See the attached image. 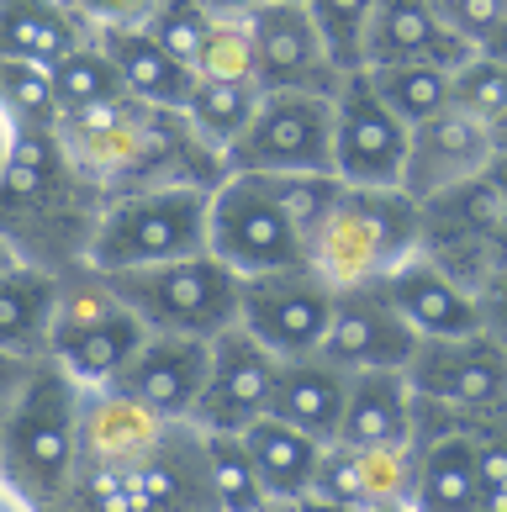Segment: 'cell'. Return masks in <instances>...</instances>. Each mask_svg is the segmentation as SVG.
I'll list each match as a JSON object with an SVG mask.
<instances>
[{
    "mask_svg": "<svg viewBox=\"0 0 507 512\" xmlns=\"http://www.w3.org/2000/svg\"><path fill=\"white\" fill-rule=\"evenodd\" d=\"M59 143L106 201L133 191H164V185L217 191L228 180V159L185 122V111H164L133 96L64 117Z\"/></svg>",
    "mask_w": 507,
    "mask_h": 512,
    "instance_id": "1",
    "label": "cell"
},
{
    "mask_svg": "<svg viewBox=\"0 0 507 512\" xmlns=\"http://www.w3.org/2000/svg\"><path fill=\"white\" fill-rule=\"evenodd\" d=\"M106 196L64 154L59 132H16V154L0 180V238L22 264L53 275L85 270Z\"/></svg>",
    "mask_w": 507,
    "mask_h": 512,
    "instance_id": "2",
    "label": "cell"
},
{
    "mask_svg": "<svg viewBox=\"0 0 507 512\" xmlns=\"http://www.w3.org/2000/svg\"><path fill=\"white\" fill-rule=\"evenodd\" d=\"M423 249V201H412L402 185H344V196L328 222L307 238V264L333 291L381 286Z\"/></svg>",
    "mask_w": 507,
    "mask_h": 512,
    "instance_id": "3",
    "label": "cell"
},
{
    "mask_svg": "<svg viewBox=\"0 0 507 512\" xmlns=\"http://www.w3.org/2000/svg\"><path fill=\"white\" fill-rule=\"evenodd\" d=\"M80 396L85 386L53 359H37L0 444V481L32 507H48L80 465Z\"/></svg>",
    "mask_w": 507,
    "mask_h": 512,
    "instance_id": "4",
    "label": "cell"
},
{
    "mask_svg": "<svg viewBox=\"0 0 507 512\" xmlns=\"http://www.w3.org/2000/svg\"><path fill=\"white\" fill-rule=\"evenodd\" d=\"M206 206H212V191H191V185L111 196L101 206L85 270L127 275V270H148V264H164V259L206 254Z\"/></svg>",
    "mask_w": 507,
    "mask_h": 512,
    "instance_id": "5",
    "label": "cell"
},
{
    "mask_svg": "<svg viewBox=\"0 0 507 512\" xmlns=\"http://www.w3.org/2000/svg\"><path fill=\"white\" fill-rule=\"evenodd\" d=\"M143 344H148V328L117 296V286H111L106 275L69 270L59 280V312H53L48 359L64 375H74L85 391L117 386L122 370L138 359Z\"/></svg>",
    "mask_w": 507,
    "mask_h": 512,
    "instance_id": "6",
    "label": "cell"
},
{
    "mask_svg": "<svg viewBox=\"0 0 507 512\" xmlns=\"http://www.w3.org/2000/svg\"><path fill=\"white\" fill-rule=\"evenodd\" d=\"M117 296L138 312L148 333H175V338H222L238 328V296L243 280L222 264L217 254H191V259H164L148 270L106 275Z\"/></svg>",
    "mask_w": 507,
    "mask_h": 512,
    "instance_id": "7",
    "label": "cell"
},
{
    "mask_svg": "<svg viewBox=\"0 0 507 512\" xmlns=\"http://www.w3.org/2000/svg\"><path fill=\"white\" fill-rule=\"evenodd\" d=\"M418 254L439 264L471 296L507 264V201L502 185L492 180V164H486V175H471L465 185H449V191L423 201Z\"/></svg>",
    "mask_w": 507,
    "mask_h": 512,
    "instance_id": "8",
    "label": "cell"
},
{
    "mask_svg": "<svg viewBox=\"0 0 507 512\" xmlns=\"http://www.w3.org/2000/svg\"><path fill=\"white\" fill-rule=\"evenodd\" d=\"M407 381L423 417L471 428L476 417L507 407V344H497L492 333L423 338L407 365Z\"/></svg>",
    "mask_w": 507,
    "mask_h": 512,
    "instance_id": "9",
    "label": "cell"
},
{
    "mask_svg": "<svg viewBox=\"0 0 507 512\" xmlns=\"http://www.w3.org/2000/svg\"><path fill=\"white\" fill-rule=\"evenodd\" d=\"M206 254H217L238 280H249L307 264V238L254 175H228L206 206Z\"/></svg>",
    "mask_w": 507,
    "mask_h": 512,
    "instance_id": "10",
    "label": "cell"
},
{
    "mask_svg": "<svg viewBox=\"0 0 507 512\" xmlns=\"http://www.w3.org/2000/svg\"><path fill=\"white\" fill-rule=\"evenodd\" d=\"M228 175H333V101L270 90L228 148Z\"/></svg>",
    "mask_w": 507,
    "mask_h": 512,
    "instance_id": "11",
    "label": "cell"
},
{
    "mask_svg": "<svg viewBox=\"0 0 507 512\" xmlns=\"http://www.w3.org/2000/svg\"><path fill=\"white\" fill-rule=\"evenodd\" d=\"M333 301H338V291L312 264L249 275L243 280V296H238V328L259 338L275 359H307V354H323Z\"/></svg>",
    "mask_w": 507,
    "mask_h": 512,
    "instance_id": "12",
    "label": "cell"
},
{
    "mask_svg": "<svg viewBox=\"0 0 507 512\" xmlns=\"http://www.w3.org/2000/svg\"><path fill=\"white\" fill-rule=\"evenodd\" d=\"M407 143L412 127L375 96L370 74L365 69L344 74V85L333 96V175L344 185L391 191V185H402Z\"/></svg>",
    "mask_w": 507,
    "mask_h": 512,
    "instance_id": "13",
    "label": "cell"
},
{
    "mask_svg": "<svg viewBox=\"0 0 507 512\" xmlns=\"http://www.w3.org/2000/svg\"><path fill=\"white\" fill-rule=\"evenodd\" d=\"M254 32V64H259V90H291V96H338L344 69L317 32L312 11L302 0H270L249 22Z\"/></svg>",
    "mask_w": 507,
    "mask_h": 512,
    "instance_id": "14",
    "label": "cell"
},
{
    "mask_svg": "<svg viewBox=\"0 0 507 512\" xmlns=\"http://www.w3.org/2000/svg\"><path fill=\"white\" fill-rule=\"evenodd\" d=\"M275 375L280 359L243 328H228L222 338H212V370H206V391L191 423L201 433H243L270 412Z\"/></svg>",
    "mask_w": 507,
    "mask_h": 512,
    "instance_id": "15",
    "label": "cell"
},
{
    "mask_svg": "<svg viewBox=\"0 0 507 512\" xmlns=\"http://www.w3.org/2000/svg\"><path fill=\"white\" fill-rule=\"evenodd\" d=\"M418 344L423 338L407 328V317L386 296V286H354V291H338L333 301L323 359H333L349 375L354 370H407Z\"/></svg>",
    "mask_w": 507,
    "mask_h": 512,
    "instance_id": "16",
    "label": "cell"
},
{
    "mask_svg": "<svg viewBox=\"0 0 507 512\" xmlns=\"http://www.w3.org/2000/svg\"><path fill=\"white\" fill-rule=\"evenodd\" d=\"M206 370H212V344L206 338H175V333H148L138 359L122 370L117 391L148 407L159 423H191L196 402L206 391Z\"/></svg>",
    "mask_w": 507,
    "mask_h": 512,
    "instance_id": "17",
    "label": "cell"
},
{
    "mask_svg": "<svg viewBox=\"0 0 507 512\" xmlns=\"http://www.w3.org/2000/svg\"><path fill=\"white\" fill-rule=\"evenodd\" d=\"M497 159L492 148V127L465 117L460 106L439 111L412 127V143H407V169H402V191L412 201H428L449 191V185H465L471 175H486V164Z\"/></svg>",
    "mask_w": 507,
    "mask_h": 512,
    "instance_id": "18",
    "label": "cell"
},
{
    "mask_svg": "<svg viewBox=\"0 0 507 512\" xmlns=\"http://www.w3.org/2000/svg\"><path fill=\"white\" fill-rule=\"evenodd\" d=\"M476 43H465L460 32L444 27V16L434 11V0H381L375 22L365 37V69L381 64H434L444 74H455L460 64L476 59Z\"/></svg>",
    "mask_w": 507,
    "mask_h": 512,
    "instance_id": "19",
    "label": "cell"
},
{
    "mask_svg": "<svg viewBox=\"0 0 507 512\" xmlns=\"http://www.w3.org/2000/svg\"><path fill=\"white\" fill-rule=\"evenodd\" d=\"M133 486H138V512H217L201 428L169 423L159 444L143 454V465L133 470Z\"/></svg>",
    "mask_w": 507,
    "mask_h": 512,
    "instance_id": "20",
    "label": "cell"
},
{
    "mask_svg": "<svg viewBox=\"0 0 507 512\" xmlns=\"http://www.w3.org/2000/svg\"><path fill=\"white\" fill-rule=\"evenodd\" d=\"M412 512H481V454L465 428H418L412 433Z\"/></svg>",
    "mask_w": 507,
    "mask_h": 512,
    "instance_id": "21",
    "label": "cell"
},
{
    "mask_svg": "<svg viewBox=\"0 0 507 512\" xmlns=\"http://www.w3.org/2000/svg\"><path fill=\"white\" fill-rule=\"evenodd\" d=\"M412 486V449H360V444H323L312 497L344 512L407 502Z\"/></svg>",
    "mask_w": 507,
    "mask_h": 512,
    "instance_id": "22",
    "label": "cell"
},
{
    "mask_svg": "<svg viewBox=\"0 0 507 512\" xmlns=\"http://www.w3.org/2000/svg\"><path fill=\"white\" fill-rule=\"evenodd\" d=\"M412 433H418V396L407 370H354L333 444L412 449Z\"/></svg>",
    "mask_w": 507,
    "mask_h": 512,
    "instance_id": "23",
    "label": "cell"
},
{
    "mask_svg": "<svg viewBox=\"0 0 507 512\" xmlns=\"http://www.w3.org/2000/svg\"><path fill=\"white\" fill-rule=\"evenodd\" d=\"M159 423L148 407L117 386H96L80 396V465H106V470H138L143 454L159 444Z\"/></svg>",
    "mask_w": 507,
    "mask_h": 512,
    "instance_id": "24",
    "label": "cell"
},
{
    "mask_svg": "<svg viewBox=\"0 0 507 512\" xmlns=\"http://www.w3.org/2000/svg\"><path fill=\"white\" fill-rule=\"evenodd\" d=\"M386 296L397 301V312L407 317V328L418 338H465V333H481V307L476 296L455 286L439 264H428L423 254L407 259L391 280H381Z\"/></svg>",
    "mask_w": 507,
    "mask_h": 512,
    "instance_id": "25",
    "label": "cell"
},
{
    "mask_svg": "<svg viewBox=\"0 0 507 512\" xmlns=\"http://www.w3.org/2000/svg\"><path fill=\"white\" fill-rule=\"evenodd\" d=\"M90 37L96 27L69 0H0V59L53 69Z\"/></svg>",
    "mask_w": 507,
    "mask_h": 512,
    "instance_id": "26",
    "label": "cell"
},
{
    "mask_svg": "<svg viewBox=\"0 0 507 512\" xmlns=\"http://www.w3.org/2000/svg\"><path fill=\"white\" fill-rule=\"evenodd\" d=\"M344 396H349V370H338L333 359H323V354L280 359L270 417L312 433L317 444H333L338 439V417H344Z\"/></svg>",
    "mask_w": 507,
    "mask_h": 512,
    "instance_id": "27",
    "label": "cell"
},
{
    "mask_svg": "<svg viewBox=\"0 0 507 512\" xmlns=\"http://www.w3.org/2000/svg\"><path fill=\"white\" fill-rule=\"evenodd\" d=\"M59 280L43 264H11L0 270V354L48 359L53 312H59Z\"/></svg>",
    "mask_w": 507,
    "mask_h": 512,
    "instance_id": "28",
    "label": "cell"
},
{
    "mask_svg": "<svg viewBox=\"0 0 507 512\" xmlns=\"http://www.w3.org/2000/svg\"><path fill=\"white\" fill-rule=\"evenodd\" d=\"M101 48L111 53L122 85L133 101H148V106H164V111H185L196 96V69H185L175 53H164L154 37L143 27H111V32H96Z\"/></svg>",
    "mask_w": 507,
    "mask_h": 512,
    "instance_id": "29",
    "label": "cell"
},
{
    "mask_svg": "<svg viewBox=\"0 0 507 512\" xmlns=\"http://www.w3.org/2000/svg\"><path fill=\"white\" fill-rule=\"evenodd\" d=\"M243 444H249L254 465H259V481H265L270 502H302L312 497V481H317V460H323V444L312 433L280 423V417H259V423L243 428Z\"/></svg>",
    "mask_w": 507,
    "mask_h": 512,
    "instance_id": "30",
    "label": "cell"
},
{
    "mask_svg": "<svg viewBox=\"0 0 507 512\" xmlns=\"http://www.w3.org/2000/svg\"><path fill=\"white\" fill-rule=\"evenodd\" d=\"M48 80H53V101H59V122L127 96V85H122L117 64H111V53L101 48V37H90V43H85V48H74L64 64H53V69H48Z\"/></svg>",
    "mask_w": 507,
    "mask_h": 512,
    "instance_id": "31",
    "label": "cell"
},
{
    "mask_svg": "<svg viewBox=\"0 0 507 512\" xmlns=\"http://www.w3.org/2000/svg\"><path fill=\"white\" fill-rule=\"evenodd\" d=\"M265 90L259 85H228V80H196V96L185 106V122H191L206 143L228 159V148L243 138V127L254 122Z\"/></svg>",
    "mask_w": 507,
    "mask_h": 512,
    "instance_id": "32",
    "label": "cell"
},
{
    "mask_svg": "<svg viewBox=\"0 0 507 512\" xmlns=\"http://www.w3.org/2000/svg\"><path fill=\"white\" fill-rule=\"evenodd\" d=\"M375 96H381L407 127H418L428 117H439V111L455 106L449 96V74L434 69V64H381V69H365Z\"/></svg>",
    "mask_w": 507,
    "mask_h": 512,
    "instance_id": "33",
    "label": "cell"
},
{
    "mask_svg": "<svg viewBox=\"0 0 507 512\" xmlns=\"http://www.w3.org/2000/svg\"><path fill=\"white\" fill-rule=\"evenodd\" d=\"M206 439V465H212V491H217V512H265L270 491L259 481V465L243 433H201Z\"/></svg>",
    "mask_w": 507,
    "mask_h": 512,
    "instance_id": "34",
    "label": "cell"
},
{
    "mask_svg": "<svg viewBox=\"0 0 507 512\" xmlns=\"http://www.w3.org/2000/svg\"><path fill=\"white\" fill-rule=\"evenodd\" d=\"M0 106L16 122V132H59V101H53V80L37 64L0 59Z\"/></svg>",
    "mask_w": 507,
    "mask_h": 512,
    "instance_id": "35",
    "label": "cell"
},
{
    "mask_svg": "<svg viewBox=\"0 0 507 512\" xmlns=\"http://www.w3.org/2000/svg\"><path fill=\"white\" fill-rule=\"evenodd\" d=\"M302 6L312 11L333 64L344 74L365 69V37H370V22H375V6H381V0H302Z\"/></svg>",
    "mask_w": 507,
    "mask_h": 512,
    "instance_id": "36",
    "label": "cell"
},
{
    "mask_svg": "<svg viewBox=\"0 0 507 512\" xmlns=\"http://www.w3.org/2000/svg\"><path fill=\"white\" fill-rule=\"evenodd\" d=\"M37 512H138L133 470H106V465H74L64 491Z\"/></svg>",
    "mask_w": 507,
    "mask_h": 512,
    "instance_id": "37",
    "label": "cell"
},
{
    "mask_svg": "<svg viewBox=\"0 0 507 512\" xmlns=\"http://www.w3.org/2000/svg\"><path fill=\"white\" fill-rule=\"evenodd\" d=\"M143 32L154 37L164 53H175L185 69H196L206 43H212V32H217V16L206 11L201 0H159L154 16L143 22Z\"/></svg>",
    "mask_w": 507,
    "mask_h": 512,
    "instance_id": "38",
    "label": "cell"
},
{
    "mask_svg": "<svg viewBox=\"0 0 507 512\" xmlns=\"http://www.w3.org/2000/svg\"><path fill=\"white\" fill-rule=\"evenodd\" d=\"M254 180L275 196L280 212L302 227V238H312L338 206V196H344V180L338 175H254Z\"/></svg>",
    "mask_w": 507,
    "mask_h": 512,
    "instance_id": "39",
    "label": "cell"
},
{
    "mask_svg": "<svg viewBox=\"0 0 507 512\" xmlns=\"http://www.w3.org/2000/svg\"><path fill=\"white\" fill-rule=\"evenodd\" d=\"M449 96H455V106L465 117L492 127V122L507 117V69L497 59H486V53H476L471 64H460L449 74Z\"/></svg>",
    "mask_w": 507,
    "mask_h": 512,
    "instance_id": "40",
    "label": "cell"
},
{
    "mask_svg": "<svg viewBox=\"0 0 507 512\" xmlns=\"http://www.w3.org/2000/svg\"><path fill=\"white\" fill-rule=\"evenodd\" d=\"M196 80H228V85H259V64H254V32L249 22H217L212 43H206Z\"/></svg>",
    "mask_w": 507,
    "mask_h": 512,
    "instance_id": "41",
    "label": "cell"
},
{
    "mask_svg": "<svg viewBox=\"0 0 507 512\" xmlns=\"http://www.w3.org/2000/svg\"><path fill=\"white\" fill-rule=\"evenodd\" d=\"M481 454V512H507V407L471 423Z\"/></svg>",
    "mask_w": 507,
    "mask_h": 512,
    "instance_id": "42",
    "label": "cell"
},
{
    "mask_svg": "<svg viewBox=\"0 0 507 512\" xmlns=\"http://www.w3.org/2000/svg\"><path fill=\"white\" fill-rule=\"evenodd\" d=\"M434 11L444 16L449 32H460L465 43H486L492 32L507 27V0H434Z\"/></svg>",
    "mask_w": 507,
    "mask_h": 512,
    "instance_id": "43",
    "label": "cell"
},
{
    "mask_svg": "<svg viewBox=\"0 0 507 512\" xmlns=\"http://www.w3.org/2000/svg\"><path fill=\"white\" fill-rule=\"evenodd\" d=\"M69 6L80 11L96 32H111V27H143L159 0H69Z\"/></svg>",
    "mask_w": 507,
    "mask_h": 512,
    "instance_id": "44",
    "label": "cell"
},
{
    "mask_svg": "<svg viewBox=\"0 0 507 512\" xmlns=\"http://www.w3.org/2000/svg\"><path fill=\"white\" fill-rule=\"evenodd\" d=\"M476 307H481V333H492L497 344H507V264L476 291Z\"/></svg>",
    "mask_w": 507,
    "mask_h": 512,
    "instance_id": "45",
    "label": "cell"
},
{
    "mask_svg": "<svg viewBox=\"0 0 507 512\" xmlns=\"http://www.w3.org/2000/svg\"><path fill=\"white\" fill-rule=\"evenodd\" d=\"M32 365H37V359H16V354H0V444H6V423H11L16 402H22V386H27Z\"/></svg>",
    "mask_w": 507,
    "mask_h": 512,
    "instance_id": "46",
    "label": "cell"
},
{
    "mask_svg": "<svg viewBox=\"0 0 507 512\" xmlns=\"http://www.w3.org/2000/svg\"><path fill=\"white\" fill-rule=\"evenodd\" d=\"M206 11L217 16V22H254L259 6H270V0H201Z\"/></svg>",
    "mask_w": 507,
    "mask_h": 512,
    "instance_id": "47",
    "label": "cell"
},
{
    "mask_svg": "<svg viewBox=\"0 0 507 512\" xmlns=\"http://www.w3.org/2000/svg\"><path fill=\"white\" fill-rule=\"evenodd\" d=\"M16 154V122L6 117V106H0V180H6V164Z\"/></svg>",
    "mask_w": 507,
    "mask_h": 512,
    "instance_id": "48",
    "label": "cell"
},
{
    "mask_svg": "<svg viewBox=\"0 0 507 512\" xmlns=\"http://www.w3.org/2000/svg\"><path fill=\"white\" fill-rule=\"evenodd\" d=\"M481 53H486V59H497V64L507 69V27H502V32H492V37H486V43H481Z\"/></svg>",
    "mask_w": 507,
    "mask_h": 512,
    "instance_id": "49",
    "label": "cell"
},
{
    "mask_svg": "<svg viewBox=\"0 0 507 512\" xmlns=\"http://www.w3.org/2000/svg\"><path fill=\"white\" fill-rule=\"evenodd\" d=\"M0 512H37L27 497H16V491L6 486V481H0Z\"/></svg>",
    "mask_w": 507,
    "mask_h": 512,
    "instance_id": "50",
    "label": "cell"
},
{
    "mask_svg": "<svg viewBox=\"0 0 507 512\" xmlns=\"http://www.w3.org/2000/svg\"><path fill=\"white\" fill-rule=\"evenodd\" d=\"M296 512H344V507H333V502H323V497H302V502H291Z\"/></svg>",
    "mask_w": 507,
    "mask_h": 512,
    "instance_id": "51",
    "label": "cell"
},
{
    "mask_svg": "<svg viewBox=\"0 0 507 512\" xmlns=\"http://www.w3.org/2000/svg\"><path fill=\"white\" fill-rule=\"evenodd\" d=\"M492 148H497V159H507V117L492 122Z\"/></svg>",
    "mask_w": 507,
    "mask_h": 512,
    "instance_id": "52",
    "label": "cell"
},
{
    "mask_svg": "<svg viewBox=\"0 0 507 512\" xmlns=\"http://www.w3.org/2000/svg\"><path fill=\"white\" fill-rule=\"evenodd\" d=\"M492 180L502 185V201H507V159H492Z\"/></svg>",
    "mask_w": 507,
    "mask_h": 512,
    "instance_id": "53",
    "label": "cell"
},
{
    "mask_svg": "<svg viewBox=\"0 0 507 512\" xmlns=\"http://www.w3.org/2000/svg\"><path fill=\"white\" fill-rule=\"evenodd\" d=\"M11 264H22V259H16V254H11V243L0 238V270H11Z\"/></svg>",
    "mask_w": 507,
    "mask_h": 512,
    "instance_id": "54",
    "label": "cell"
},
{
    "mask_svg": "<svg viewBox=\"0 0 507 512\" xmlns=\"http://www.w3.org/2000/svg\"><path fill=\"white\" fill-rule=\"evenodd\" d=\"M365 512H412L407 502H386V507H365Z\"/></svg>",
    "mask_w": 507,
    "mask_h": 512,
    "instance_id": "55",
    "label": "cell"
},
{
    "mask_svg": "<svg viewBox=\"0 0 507 512\" xmlns=\"http://www.w3.org/2000/svg\"><path fill=\"white\" fill-rule=\"evenodd\" d=\"M265 512H296V507H291V502H270Z\"/></svg>",
    "mask_w": 507,
    "mask_h": 512,
    "instance_id": "56",
    "label": "cell"
}]
</instances>
